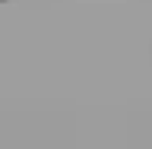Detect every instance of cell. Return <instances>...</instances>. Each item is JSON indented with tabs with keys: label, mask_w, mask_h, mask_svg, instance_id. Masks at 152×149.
Returning <instances> with one entry per match:
<instances>
[{
	"label": "cell",
	"mask_w": 152,
	"mask_h": 149,
	"mask_svg": "<svg viewBox=\"0 0 152 149\" xmlns=\"http://www.w3.org/2000/svg\"><path fill=\"white\" fill-rule=\"evenodd\" d=\"M0 3H3V0H0Z\"/></svg>",
	"instance_id": "obj_1"
}]
</instances>
